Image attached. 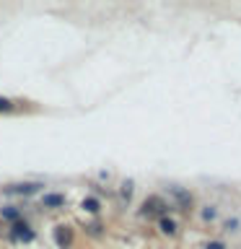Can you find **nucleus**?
Masks as SVG:
<instances>
[{
	"mask_svg": "<svg viewBox=\"0 0 241 249\" xmlns=\"http://www.w3.org/2000/svg\"><path fill=\"white\" fill-rule=\"evenodd\" d=\"M52 239H54V244H57L60 249H73V244H75V231H73V226L57 223V226L52 229Z\"/></svg>",
	"mask_w": 241,
	"mask_h": 249,
	"instance_id": "obj_1",
	"label": "nucleus"
},
{
	"mask_svg": "<svg viewBox=\"0 0 241 249\" xmlns=\"http://www.w3.org/2000/svg\"><path fill=\"white\" fill-rule=\"evenodd\" d=\"M34 229L26 223V221H18V223H13L11 229H8V239L16 241V244H26V241H34Z\"/></svg>",
	"mask_w": 241,
	"mask_h": 249,
	"instance_id": "obj_2",
	"label": "nucleus"
},
{
	"mask_svg": "<svg viewBox=\"0 0 241 249\" xmlns=\"http://www.w3.org/2000/svg\"><path fill=\"white\" fill-rule=\"evenodd\" d=\"M42 182H18V184H5L3 195H18V197H31V195L42 192Z\"/></svg>",
	"mask_w": 241,
	"mask_h": 249,
	"instance_id": "obj_3",
	"label": "nucleus"
},
{
	"mask_svg": "<svg viewBox=\"0 0 241 249\" xmlns=\"http://www.w3.org/2000/svg\"><path fill=\"white\" fill-rule=\"evenodd\" d=\"M163 210H166V202H163L158 195H151V197H145L143 208H140V215H145V218L158 215V218H163Z\"/></svg>",
	"mask_w": 241,
	"mask_h": 249,
	"instance_id": "obj_4",
	"label": "nucleus"
},
{
	"mask_svg": "<svg viewBox=\"0 0 241 249\" xmlns=\"http://www.w3.org/2000/svg\"><path fill=\"white\" fill-rule=\"evenodd\" d=\"M68 202V197L62 192H44L42 195V208H50V210H57Z\"/></svg>",
	"mask_w": 241,
	"mask_h": 249,
	"instance_id": "obj_5",
	"label": "nucleus"
},
{
	"mask_svg": "<svg viewBox=\"0 0 241 249\" xmlns=\"http://www.w3.org/2000/svg\"><path fill=\"white\" fill-rule=\"evenodd\" d=\"M0 218L13 226V223H18V221H21V210L16 208V205H3V208H0Z\"/></svg>",
	"mask_w": 241,
	"mask_h": 249,
	"instance_id": "obj_6",
	"label": "nucleus"
},
{
	"mask_svg": "<svg viewBox=\"0 0 241 249\" xmlns=\"http://www.w3.org/2000/svg\"><path fill=\"white\" fill-rule=\"evenodd\" d=\"M81 208L86 210V213H93V215H96L99 210H101V200H99V197H83V200H81Z\"/></svg>",
	"mask_w": 241,
	"mask_h": 249,
	"instance_id": "obj_7",
	"label": "nucleus"
},
{
	"mask_svg": "<svg viewBox=\"0 0 241 249\" xmlns=\"http://www.w3.org/2000/svg\"><path fill=\"white\" fill-rule=\"evenodd\" d=\"M158 229H161L163 233H169V236H171V233H176V223L171 221V218L163 215V218H158Z\"/></svg>",
	"mask_w": 241,
	"mask_h": 249,
	"instance_id": "obj_8",
	"label": "nucleus"
},
{
	"mask_svg": "<svg viewBox=\"0 0 241 249\" xmlns=\"http://www.w3.org/2000/svg\"><path fill=\"white\" fill-rule=\"evenodd\" d=\"M11 112H16V101L8 96H0V114H11Z\"/></svg>",
	"mask_w": 241,
	"mask_h": 249,
	"instance_id": "obj_9",
	"label": "nucleus"
},
{
	"mask_svg": "<svg viewBox=\"0 0 241 249\" xmlns=\"http://www.w3.org/2000/svg\"><path fill=\"white\" fill-rule=\"evenodd\" d=\"M202 218H205V221H213V218H215V210H213V208H205V210H202Z\"/></svg>",
	"mask_w": 241,
	"mask_h": 249,
	"instance_id": "obj_10",
	"label": "nucleus"
},
{
	"mask_svg": "<svg viewBox=\"0 0 241 249\" xmlns=\"http://www.w3.org/2000/svg\"><path fill=\"white\" fill-rule=\"evenodd\" d=\"M207 249H225L223 244H218V241H213V244H207Z\"/></svg>",
	"mask_w": 241,
	"mask_h": 249,
	"instance_id": "obj_11",
	"label": "nucleus"
}]
</instances>
